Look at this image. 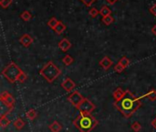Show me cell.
<instances>
[{
	"label": "cell",
	"mask_w": 156,
	"mask_h": 132,
	"mask_svg": "<svg viewBox=\"0 0 156 132\" xmlns=\"http://www.w3.org/2000/svg\"><path fill=\"white\" fill-rule=\"evenodd\" d=\"M124 69H125V68H124L120 62H118V63L114 66V71L117 72V73H121Z\"/></svg>",
	"instance_id": "28"
},
{
	"label": "cell",
	"mask_w": 156,
	"mask_h": 132,
	"mask_svg": "<svg viewBox=\"0 0 156 132\" xmlns=\"http://www.w3.org/2000/svg\"><path fill=\"white\" fill-rule=\"evenodd\" d=\"M140 98L141 99H142V98H148L149 100H151V101H155L156 100V90H154V89L150 90L147 94L140 96Z\"/></svg>",
	"instance_id": "13"
},
{
	"label": "cell",
	"mask_w": 156,
	"mask_h": 132,
	"mask_svg": "<svg viewBox=\"0 0 156 132\" xmlns=\"http://www.w3.org/2000/svg\"><path fill=\"white\" fill-rule=\"evenodd\" d=\"M27 74L23 72V73L20 74V76L18 77V82H19V83H24V82L27 80Z\"/></svg>",
	"instance_id": "29"
},
{
	"label": "cell",
	"mask_w": 156,
	"mask_h": 132,
	"mask_svg": "<svg viewBox=\"0 0 156 132\" xmlns=\"http://www.w3.org/2000/svg\"><path fill=\"white\" fill-rule=\"evenodd\" d=\"M73 58L70 56V55H66L63 59H62V61H63V63L65 65H70L72 62H73Z\"/></svg>",
	"instance_id": "23"
},
{
	"label": "cell",
	"mask_w": 156,
	"mask_h": 132,
	"mask_svg": "<svg viewBox=\"0 0 156 132\" xmlns=\"http://www.w3.org/2000/svg\"><path fill=\"white\" fill-rule=\"evenodd\" d=\"M0 99H1V103L4 106L8 107V108L13 110L14 106H15V99H14V97L12 96L11 94H9L8 91H4V92L1 93Z\"/></svg>",
	"instance_id": "5"
},
{
	"label": "cell",
	"mask_w": 156,
	"mask_h": 132,
	"mask_svg": "<svg viewBox=\"0 0 156 132\" xmlns=\"http://www.w3.org/2000/svg\"><path fill=\"white\" fill-rule=\"evenodd\" d=\"M20 18L25 20V21H29L31 19V18H32V15H31V13L27 10L24 11L21 15H20Z\"/></svg>",
	"instance_id": "20"
},
{
	"label": "cell",
	"mask_w": 156,
	"mask_h": 132,
	"mask_svg": "<svg viewBox=\"0 0 156 132\" xmlns=\"http://www.w3.org/2000/svg\"><path fill=\"white\" fill-rule=\"evenodd\" d=\"M81 1L86 5V6H88V7H90L93 3H94L96 0H81Z\"/></svg>",
	"instance_id": "30"
},
{
	"label": "cell",
	"mask_w": 156,
	"mask_h": 132,
	"mask_svg": "<svg viewBox=\"0 0 156 132\" xmlns=\"http://www.w3.org/2000/svg\"><path fill=\"white\" fill-rule=\"evenodd\" d=\"M14 127H17V129H22L25 126V121L21 118V117H17L15 121H14Z\"/></svg>",
	"instance_id": "16"
},
{
	"label": "cell",
	"mask_w": 156,
	"mask_h": 132,
	"mask_svg": "<svg viewBox=\"0 0 156 132\" xmlns=\"http://www.w3.org/2000/svg\"><path fill=\"white\" fill-rule=\"evenodd\" d=\"M26 116H27V117L28 119H30V120H34V119L37 117L38 113H37V111H36L35 109H30V110H28V111L26 113Z\"/></svg>",
	"instance_id": "18"
},
{
	"label": "cell",
	"mask_w": 156,
	"mask_h": 132,
	"mask_svg": "<svg viewBox=\"0 0 156 132\" xmlns=\"http://www.w3.org/2000/svg\"><path fill=\"white\" fill-rule=\"evenodd\" d=\"M89 14L90 15V17L91 18H96L99 14H100V11L98 10V9H96L95 8H90L89 9Z\"/></svg>",
	"instance_id": "27"
},
{
	"label": "cell",
	"mask_w": 156,
	"mask_h": 132,
	"mask_svg": "<svg viewBox=\"0 0 156 132\" xmlns=\"http://www.w3.org/2000/svg\"><path fill=\"white\" fill-rule=\"evenodd\" d=\"M23 73V71L18 67V66L11 61L7 67L2 71V75L10 83H15L17 81H18V77L20 76V74Z\"/></svg>",
	"instance_id": "4"
},
{
	"label": "cell",
	"mask_w": 156,
	"mask_h": 132,
	"mask_svg": "<svg viewBox=\"0 0 156 132\" xmlns=\"http://www.w3.org/2000/svg\"><path fill=\"white\" fill-rule=\"evenodd\" d=\"M84 98L85 97L80 93H79L78 91H74V92L70 93L68 95V100L70 102V104L72 106H74L77 108L80 107V105L81 104V102L84 100Z\"/></svg>",
	"instance_id": "6"
},
{
	"label": "cell",
	"mask_w": 156,
	"mask_h": 132,
	"mask_svg": "<svg viewBox=\"0 0 156 132\" xmlns=\"http://www.w3.org/2000/svg\"><path fill=\"white\" fill-rule=\"evenodd\" d=\"M151 32H152V34H153V35H155V36H156V24H155V25H154V27L152 28Z\"/></svg>",
	"instance_id": "33"
},
{
	"label": "cell",
	"mask_w": 156,
	"mask_h": 132,
	"mask_svg": "<svg viewBox=\"0 0 156 132\" xmlns=\"http://www.w3.org/2000/svg\"><path fill=\"white\" fill-rule=\"evenodd\" d=\"M150 12L151 15L156 17V4H153L151 8H150Z\"/></svg>",
	"instance_id": "31"
},
{
	"label": "cell",
	"mask_w": 156,
	"mask_h": 132,
	"mask_svg": "<svg viewBox=\"0 0 156 132\" xmlns=\"http://www.w3.org/2000/svg\"><path fill=\"white\" fill-rule=\"evenodd\" d=\"M95 105L93 104L92 102H90L89 99L87 98H84V100L81 102V104L80 105V107H78L79 111L80 113H88V114H90L92 111L95 110Z\"/></svg>",
	"instance_id": "7"
},
{
	"label": "cell",
	"mask_w": 156,
	"mask_h": 132,
	"mask_svg": "<svg viewBox=\"0 0 156 132\" xmlns=\"http://www.w3.org/2000/svg\"><path fill=\"white\" fill-rule=\"evenodd\" d=\"M112 63H113L112 61H111L109 57H107V56H105L104 58H102V60L100 61V65H101V67H102L104 70L110 69L111 66L112 65Z\"/></svg>",
	"instance_id": "11"
},
{
	"label": "cell",
	"mask_w": 156,
	"mask_h": 132,
	"mask_svg": "<svg viewBox=\"0 0 156 132\" xmlns=\"http://www.w3.org/2000/svg\"><path fill=\"white\" fill-rule=\"evenodd\" d=\"M73 125L80 132H90L98 125V120L88 113H80L73 121Z\"/></svg>",
	"instance_id": "2"
},
{
	"label": "cell",
	"mask_w": 156,
	"mask_h": 132,
	"mask_svg": "<svg viewBox=\"0 0 156 132\" xmlns=\"http://www.w3.org/2000/svg\"><path fill=\"white\" fill-rule=\"evenodd\" d=\"M33 41H34V39H33V37L32 36H30L29 34H24V35H22L21 37H20V39H19V42L24 46V47H28L29 45H31L33 43Z\"/></svg>",
	"instance_id": "9"
},
{
	"label": "cell",
	"mask_w": 156,
	"mask_h": 132,
	"mask_svg": "<svg viewBox=\"0 0 156 132\" xmlns=\"http://www.w3.org/2000/svg\"><path fill=\"white\" fill-rule=\"evenodd\" d=\"M48 128L51 130V132H59L62 129V125L58 121H54L49 125Z\"/></svg>",
	"instance_id": "14"
},
{
	"label": "cell",
	"mask_w": 156,
	"mask_h": 132,
	"mask_svg": "<svg viewBox=\"0 0 156 132\" xmlns=\"http://www.w3.org/2000/svg\"><path fill=\"white\" fill-rule=\"evenodd\" d=\"M100 14L102 16V17H106V16H109L111 14V10L110 9V8H108L107 6H103L101 8V9L100 10Z\"/></svg>",
	"instance_id": "19"
},
{
	"label": "cell",
	"mask_w": 156,
	"mask_h": 132,
	"mask_svg": "<svg viewBox=\"0 0 156 132\" xmlns=\"http://www.w3.org/2000/svg\"><path fill=\"white\" fill-rule=\"evenodd\" d=\"M114 106L124 117L128 118L132 117L142 106V99L140 96H135L131 91L126 90L124 96L120 101L115 102Z\"/></svg>",
	"instance_id": "1"
},
{
	"label": "cell",
	"mask_w": 156,
	"mask_h": 132,
	"mask_svg": "<svg viewBox=\"0 0 156 132\" xmlns=\"http://www.w3.org/2000/svg\"><path fill=\"white\" fill-rule=\"evenodd\" d=\"M58 24V20L56 18H51L49 20H48V27L49 28H51L52 29H54L56 27H57V25Z\"/></svg>",
	"instance_id": "22"
},
{
	"label": "cell",
	"mask_w": 156,
	"mask_h": 132,
	"mask_svg": "<svg viewBox=\"0 0 156 132\" xmlns=\"http://www.w3.org/2000/svg\"><path fill=\"white\" fill-rule=\"evenodd\" d=\"M102 22L105 24V25H107V26H109V25H111V24H112L113 23V21H114V19H113V18L111 16V15H109V16H106V17H102Z\"/></svg>",
	"instance_id": "21"
},
{
	"label": "cell",
	"mask_w": 156,
	"mask_h": 132,
	"mask_svg": "<svg viewBox=\"0 0 156 132\" xmlns=\"http://www.w3.org/2000/svg\"><path fill=\"white\" fill-rule=\"evenodd\" d=\"M39 74L48 83H52L60 75L61 70L53 61H48L41 68Z\"/></svg>",
	"instance_id": "3"
},
{
	"label": "cell",
	"mask_w": 156,
	"mask_h": 132,
	"mask_svg": "<svg viewBox=\"0 0 156 132\" xmlns=\"http://www.w3.org/2000/svg\"><path fill=\"white\" fill-rule=\"evenodd\" d=\"M12 2L13 0H0V6L3 8H7L12 4Z\"/></svg>",
	"instance_id": "24"
},
{
	"label": "cell",
	"mask_w": 156,
	"mask_h": 132,
	"mask_svg": "<svg viewBox=\"0 0 156 132\" xmlns=\"http://www.w3.org/2000/svg\"><path fill=\"white\" fill-rule=\"evenodd\" d=\"M132 129H133V131H135V132H139V131L142 129V125H141L139 122L135 121V122H133V125H132Z\"/></svg>",
	"instance_id": "26"
},
{
	"label": "cell",
	"mask_w": 156,
	"mask_h": 132,
	"mask_svg": "<svg viewBox=\"0 0 156 132\" xmlns=\"http://www.w3.org/2000/svg\"><path fill=\"white\" fill-rule=\"evenodd\" d=\"M61 86L66 92L70 93V92L73 91V89L75 88L76 84H75V83L70 78H66V79H64L63 82L61 83Z\"/></svg>",
	"instance_id": "8"
},
{
	"label": "cell",
	"mask_w": 156,
	"mask_h": 132,
	"mask_svg": "<svg viewBox=\"0 0 156 132\" xmlns=\"http://www.w3.org/2000/svg\"><path fill=\"white\" fill-rule=\"evenodd\" d=\"M9 124H10V120L7 117V116H2V117H0V126H1V127L5 128V127H7Z\"/></svg>",
	"instance_id": "17"
},
{
	"label": "cell",
	"mask_w": 156,
	"mask_h": 132,
	"mask_svg": "<svg viewBox=\"0 0 156 132\" xmlns=\"http://www.w3.org/2000/svg\"><path fill=\"white\" fill-rule=\"evenodd\" d=\"M151 125H152V127H154L155 128H156V117H155V118L152 120V122H151Z\"/></svg>",
	"instance_id": "34"
},
{
	"label": "cell",
	"mask_w": 156,
	"mask_h": 132,
	"mask_svg": "<svg viewBox=\"0 0 156 132\" xmlns=\"http://www.w3.org/2000/svg\"><path fill=\"white\" fill-rule=\"evenodd\" d=\"M66 29V26L62 23L61 21H58V24L57 25V27L54 28L55 32L58 33V34H61V33H63L64 30Z\"/></svg>",
	"instance_id": "15"
},
{
	"label": "cell",
	"mask_w": 156,
	"mask_h": 132,
	"mask_svg": "<svg viewBox=\"0 0 156 132\" xmlns=\"http://www.w3.org/2000/svg\"><path fill=\"white\" fill-rule=\"evenodd\" d=\"M58 47L62 51H67L70 49L71 43L68 39H62L58 43Z\"/></svg>",
	"instance_id": "10"
},
{
	"label": "cell",
	"mask_w": 156,
	"mask_h": 132,
	"mask_svg": "<svg viewBox=\"0 0 156 132\" xmlns=\"http://www.w3.org/2000/svg\"><path fill=\"white\" fill-rule=\"evenodd\" d=\"M124 68H126V67H128V65L130 64V60L127 58V57H122L120 60V61H119Z\"/></svg>",
	"instance_id": "25"
},
{
	"label": "cell",
	"mask_w": 156,
	"mask_h": 132,
	"mask_svg": "<svg viewBox=\"0 0 156 132\" xmlns=\"http://www.w3.org/2000/svg\"><path fill=\"white\" fill-rule=\"evenodd\" d=\"M124 94H125V91H123L120 87H118V88L113 92V97H114L115 102L120 101V99L124 96Z\"/></svg>",
	"instance_id": "12"
},
{
	"label": "cell",
	"mask_w": 156,
	"mask_h": 132,
	"mask_svg": "<svg viewBox=\"0 0 156 132\" xmlns=\"http://www.w3.org/2000/svg\"><path fill=\"white\" fill-rule=\"evenodd\" d=\"M117 1H119V0H106V2L110 5H114Z\"/></svg>",
	"instance_id": "32"
}]
</instances>
